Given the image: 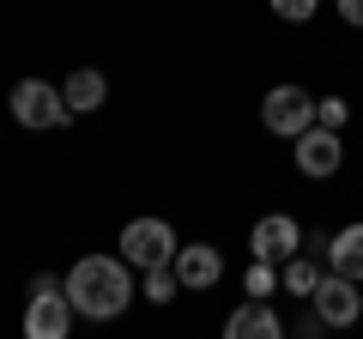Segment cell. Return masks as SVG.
Instances as JSON below:
<instances>
[{"label":"cell","instance_id":"30bf717a","mask_svg":"<svg viewBox=\"0 0 363 339\" xmlns=\"http://www.w3.org/2000/svg\"><path fill=\"white\" fill-rule=\"evenodd\" d=\"M321 261H327V273H345V279H357V285H363V218L327 236Z\"/></svg>","mask_w":363,"mask_h":339},{"label":"cell","instance_id":"4fadbf2b","mask_svg":"<svg viewBox=\"0 0 363 339\" xmlns=\"http://www.w3.org/2000/svg\"><path fill=\"white\" fill-rule=\"evenodd\" d=\"M321 273H327V261L315 267L309 255H291V261H279V291H291V297H315V285H321Z\"/></svg>","mask_w":363,"mask_h":339},{"label":"cell","instance_id":"9c48e42d","mask_svg":"<svg viewBox=\"0 0 363 339\" xmlns=\"http://www.w3.org/2000/svg\"><path fill=\"white\" fill-rule=\"evenodd\" d=\"M169 267H176L182 291H212V285L224 279V255H218L212 243H182V248H176V261H169Z\"/></svg>","mask_w":363,"mask_h":339},{"label":"cell","instance_id":"5bb4252c","mask_svg":"<svg viewBox=\"0 0 363 339\" xmlns=\"http://www.w3.org/2000/svg\"><path fill=\"white\" fill-rule=\"evenodd\" d=\"M176 291H182L176 267H145V285H140V297H145V303H169Z\"/></svg>","mask_w":363,"mask_h":339},{"label":"cell","instance_id":"ac0fdd59","mask_svg":"<svg viewBox=\"0 0 363 339\" xmlns=\"http://www.w3.org/2000/svg\"><path fill=\"white\" fill-rule=\"evenodd\" d=\"M339 18H345V25H357V30H363V0H339Z\"/></svg>","mask_w":363,"mask_h":339},{"label":"cell","instance_id":"5b68a950","mask_svg":"<svg viewBox=\"0 0 363 339\" xmlns=\"http://www.w3.org/2000/svg\"><path fill=\"white\" fill-rule=\"evenodd\" d=\"M339 164H345V140H339V128H303L297 133V170L303 176H315V182H327V176H339Z\"/></svg>","mask_w":363,"mask_h":339},{"label":"cell","instance_id":"277c9868","mask_svg":"<svg viewBox=\"0 0 363 339\" xmlns=\"http://www.w3.org/2000/svg\"><path fill=\"white\" fill-rule=\"evenodd\" d=\"M176 248L182 243H176V230H169V218H133L128 230H121V255H128L140 273H145V267H169V261H176Z\"/></svg>","mask_w":363,"mask_h":339},{"label":"cell","instance_id":"6da1fadb","mask_svg":"<svg viewBox=\"0 0 363 339\" xmlns=\"http://www.w3.org/2000/svg\"><path fill=\"white\" fill-rule=\"evenodd\" d=\"M67 297L85 321H116L140 291H133V261L128 255H79L67 273Z\"/></svg>","mask_w":363,"mask_h":339},{"label":"cell","instance_id":"3957f363","mask_svg":"<svg viewBox=\"0 0 363 339\" xmlns=\"http://www.w3.org/2000/svg\"><path fill=\"white\" fill-rule=\"evenodd\" d=\"M260 121H267V133H279V140H297L303 128H315V97L303 91V85H272V91L260 97Z\"/></svg>","mask_w":363,"mask_h":339},{"label":"cell","instance_id":"7c38bea8","mask_svg":"<svg viewBox=\"0 0 363 339\" xmlns=\"http://www.w3.org/2000/svg\"><path fill=\"white\" fill-rule=\"evenodd\" d=\"M61 91H67V104H73V116H91V109L109 104V79L97 73V67H73Z\"/></svg>","mask_w":363,"mask_h":339},{"label":"cell","instance_id":"2e32d148","mask_svg":"<svg viewBox=\"0 0 363 339\" xmlns=\"http://www.w3.org/2000/svg\"><path fill=\"white\" fill-rule=\"evenodd\" d=\"M315 121H321V128H339V133H345L351 104H345V97H315Z\"/></svg>","mask_w":363,"mask_h":339},{"label":"cell","instance_id":"e0dca14e","mask_svg":"<svg viewBox=\"0 0 363 339\" xmlns=\"http://www.w3.org/2000/svg\"><path fill=\"white\" fill-rule=\"evenodd\" d=\"M267 6H272V13H279V18H285V25H309V18H315V6H321V0H267Z\"/></svg>","mask_w":363,"mask_h":339},{"label":"cell","instance_id":"8fae6325","mask_svg":"<svg viewBox=\"0 0 363 339\" xmlns=\"http://www.w3.org/2000/svg\"><path fill=\"white\" fill-rule=\"evenodd\" d=\"M224 333H230V339H285V321L267 309V297H248L242 309H230Z\"/></svg>","mask_w":363,"mask_h":339},{"label":"cell","instance_id":"8992f818","mask_svg":"<svg viewBox=\"0 0 363 339\" xmlns=\"http://www.w3.org/2000/svg\"><path fill=\"white\" fill-rule=\"evenodd\" d=\"M297 248H303V224L291 212H267L248 230V255H260V261H291Z\"/></svg>","mask_w":363,"mask_h":339},{"label":"cell","instance_id":"52a82bcc","mask_svg":"<svg viewBox=\"0 0 363 339\" xmlns=\"http://www.w3.org/2000/svg\"><path fill=\"white\" fill-rule=\"evenodd\" d=\"M73 297H67V285L61 291H30V303H25V333L30 339H67V327H73Z\"/></svg>","mask_w":363,"mask_h":339},{"label":"cell","instance_id":"9a60e30c","mask_svg":"<svg viewBox=\"0 0 363 339\" xmlns=\"http://www.w3.org/2000/svg\"><path fill=\"white\" fill-rule=\"evenodd\" d=\"M242 285H248V297H272V291H279V261H260V255H255Z\"/></svg>","mask_w":363,"mask_h":339},{"label":"cell","instance_id":"7a4b0ae2","mask_svg":"<svg viewBox=\"0 0 363 339\" xmlns=\"http://www.w3.org/2000/svg\"><path fill=\"white\" fill-rule=\"evenodd\" d=\"M13 121L18 128H61V121H73V104H67V91L61 85H49V79H18L13 85Z\"/></svg>","mask_w":363,"mask_h":339},{"label":"cell","instance_id":"ba28073f","mask_svg":"<svg viewBox=\"0 0 363 339\" xmlns=\"http://www.w3.org/2000/svg\"><path fill=\"white\" fill-rule=\"evenodd\" d=\"M315 315H321L327 327H351L363 315V297H357V279H345V273H321V285H315Z\"/></svg>","mask_w":363,"mask_h":339}]
</instances>
